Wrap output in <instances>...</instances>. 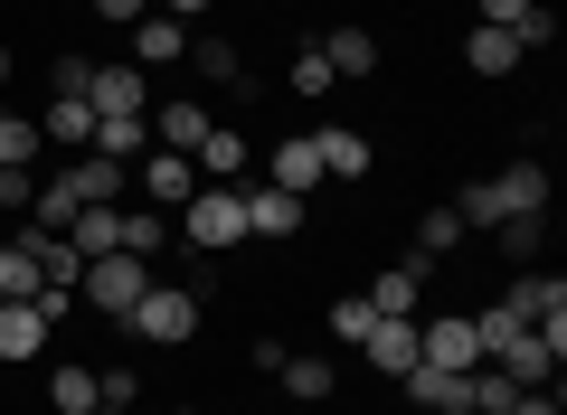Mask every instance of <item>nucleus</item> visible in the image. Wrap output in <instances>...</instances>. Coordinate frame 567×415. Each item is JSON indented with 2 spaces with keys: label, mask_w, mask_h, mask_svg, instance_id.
Returning a JSON list of instances; mask_svg holds the SVG:
<instances>
[{
  "label": "nucleus",
  "mask_w": 567,
  "mask_h": 415,
  "mask_svg": "<svg viewBox=\"0 0 567 415\" xmlns=\"http://www.w3.org/2000/svg\"><path fill=\"white\" fill-rule=\"evenodd\" d=\"M454 218H464V237L473 227H502V218H548V170L539 160H511L502 179H473V189L454 198Z\"/></svg>",
  "instance_id": "nucleus-1"
},
{
  "label": "nucleus",
  "mask_w": 567,
  "mask_h": 415,
  "mask_svg": "<svg viewBox=\"0 0 567 415\" xmlns=\"http://www.w3.org/2000/svg\"><path fill=\"white\" fill-rule=\"evenodd\" d=\"M123 331L152 340V350H181V340H199V293H189V283H152V293L123 312Z\"/></svg>",
  "instance_id": "nucleus-2"
},
{
  "label": "nucleus",
  "mask_w": 567,
  "mask_h": 415,
  "mask_svg": "<svg viewBox=\"0 0 567 415\" xmlns=\"http://www.w3.org/2000/svg\"><path fill=\"white\" fill-rule=\"evenodd\" d=\"M181 237L199 246V256H227V246H246V189H218V179H199V198L181 208Z\"/></svg>",
  "instance_id": "nucleus-3"
},
{
  "label": "nucleus",
  "mask_w": 567,
  "mask_h": 415,
  "mask_svg": "<svg viewBox=\"0 0 567 415\" xmlns=\"http://www.w3.org/2000/svg\"><path fill=\"white\" fill-rule=\"evenodd\" d=\"M152 283H162V274H152L142 256H95V264H85V283H76V302H95L104 321H123L142 293H152Z\"/></svg>",
  "instance_id": "nucleus-4"
},
{
  "label": "nucleus",
  "mask_w": 567,
  "mask_h": 415,
  "mask_svg": "<svg viewBox=\"0 0 567 415\" xmlns=\"http://www.w3.org/2000/svg\"><path fill=\"white\" fill-rule=\"evenodd\" d=\"M416 359H425V369H483L473 312H435V321H416Z\"/></svg>",
  "instance_id": "nucleus-5"
},
{
  "label": "nucleus",
  "mask_w": 567,
  "mask_h": 415,
  "mask_svg": "<svg viewBox=\"0 0 567 415\" xmlns=\"http://www.w3.org/2000/svg\"><path fill=\"white\" fill-rule=\"evenodd\" d=\"M95 114H152V76L133 58H95V85H85Z\"/></svg>",
  "instance_id": "nucleus-6"
},
{
  "label": "nucleus",
  "mask_w": 567,
  "mask_h": 415,
  "mask_svg": "<svg viewBox=\"0 0 567 415\" xmlns=\"http://www.w3.org/2000/svg\"><path fill=\"white\" fill-rule=\"evenodd\" d=\"M406 406L416 415H473V369H406Z\"/></svg>",
  "instance_id": "nucleus-7"
},
{
  "label": "nucleus",
  "mask_w": 567,
  "mask_h": 415,
  "mask_svg": "<svg viewBox=\"0 0 567 415\" xmlns=\"http://www.w3.org/2000/svg\"><path fill=\"white\" fill-rule=\"evenodd\" d=\"M425 283H435V264H425V256H406V264H388V274L369 283V312H379V321H416V302H425Z\"/></svg>",
  "instance_id": "nucleus-8"
},
{
  "label": "nucleus",
  "mask_w": 567,
  "mask_h": 415,
  "mask_svg": "<svg viewBox=\"0 0 567 415\" xmlns=\"http://www.w3.org/2000/svg\"><path fill=\"white\" fill-rule=\"evenodd\" d=\"M558 359H567V350H558L548 331H520V340H511L502 359H492V369H502L511 387H558Z\"/></svg>",
  "instance_id": "nucleus-9"
},
{
  "label": "nucleus",
  "mask_w": 567,
  "mask_h": 415,
  "mask_svg": "<svg viewBox=\"0 0 567 415\" xmlns=\"http://www.w3.org/2000/svg\"><path fill=\"white\" fill-rule=\"evenodd\" d=\"M502 302L529 321V331H539V321H567V283L539 274V264H511V293H502Z\"/></svg>",
  "instance_id": "nucleus-10"
},
{
  "label": "nucleus",
  "mask_w": 567,
  "mask_h": 415,
  "mask_svg": "<svg viewBox=\"0 0 567 415\" xmlns=\"http://www.w3.org/2000/svg\"><path fill=\"white\" fill-rule=\"evenodd\" d=\"M483 29H511V39L539 58V48L558 39V10H548V0H483Z\"/></svg>",
  "instance_id": "nucleus-11"
},
{
  "label": "nucleus",
  "mask_w": 567,
  "mask_h": 415,
  "mask_svg": "<svg viewBox=\"0 0 567 415\" xmlns=\"http://www.w3.org/2000/svg\"><path fill=\"white\" fill-rule=\"evenodd\" d=\"M303 208L312 198H293V189L265 179V189H246V237H303Z\"/></svg>",
  "instance_id": "nucleus-12"
},
{
  "label": "nucleus",
  "mask_w": 567,
  "mask_h": 415,
  "mask_svg": "<svg viewBox=\"0 0 567 415\" xmlns=\"http://www.w3.org/2000/svg\"><path fill=\"white\" fill-rule=\"evenodd\" d=\"M265 179H275V189H293V198H312V189H322V142H312V133L275 142V160H265Z\"/></svg>",
  "instance_id": "nucleus-13"
},
{
  "label": "nucleus",
  "mask_w": 567,
  "mask_h": 415,
  "mask_svg": "<svg viewBox=\"0 0 567 415\" xmlns=\"http://www.w3.org/2000/svg\"><path fill=\"white\" fill-rule=\"evenodd\" d=\"M189 170L218 179V189H246V133H218V123H208L199 152H189Z\"/></svg>",
  "instance_id": "nucleus-14"
},
{
  "label": "nucleus",
  "mask_w": 567,
  "mask_h": 415,
  "mask_svg": "<svg viewBox=\"0 0 567 415\" xmlns=\"http://www.w3.org/2000/svg\"><path fill=\"white\" fill-rule=\"evenodd\" d=\"M142 189H152V208H189V198H199L189 152H152V160H142Z\"/></svg>",
  "instance_id": "nucleus-15"
},
{
  "label": "nucleus",
  "mask_w": 567,
  "mask_h": 415,
  "mask_svg": "<svg viewBox=\"0 0 567 415\" xmlns=\"http://www.w3.org/2000/svg\"><path fill=\"white\" fill-rule=\"evenodd\" d=\"M208 123H218V114H208L199 95H171L162 114H152V142H162V152H199V133H208Z\"/></svg>",
  "instance_id": "nucleus-16"
},
{
  "label": "nucleus",
  "mask_w": 567,
  "mask_h": 415,
  "mask_svg": "<svg viewBox=\"0 0 567 415\" xmlns=\"http://www.w3.org/2000/svg\"><path fill=\"white\" fill-rule=\"evenodd\" d=\"M181 58H189V29L171 20V10L162 20H133V66L142 76H152V66H181Z\"/></svg>",
  "instance_id": "nucleus-17"
},
{
  "label": "nucleus",
  "mask_w": 567,
  "mask_h": 415,
  "mask_svg": "<svg viewBox=\"0 0 567 415\" xmlns=\"http://www.w3.org/2000/svg\"><path fill=\"white\" fill-rule=\"evenodd\" d=\"M48 331H58V321H48L39 302H0V359H39Z\"/></svg>",
  "instance_id": "nucleus-18"
},
{
  "label": "nucleus",
  "mask_w": 567,
  "mask_h": 415,
  "mask_svg": "<svg viewBox=\"0 0 567 415\" xmlns=\"http://www.w3.org/2000/svg\"><path fill=\"white\" fill-rule=\"evenodd\" d=\"M360 359H369V369H388V377H406V369H416V321H369Z\"/></svg>",
  "instance_id": "nucleus-19"
},
{
  "label": "nucleus",
  "mask_w": 567,
  "mask_h": 415,
  "mask_svg": "<svg viewBox=\"0 0 567 415\" xmlns=\"http://www.w3.org/2000/svg\"><path fill=\"white\" fill-rule=\"evenodd\" d=\"M39 142H66V152H95V104H76V95H48V114H39Z\"/></svg>",
  "instance_id": "nucleus-20"
},
{
  "label": "nucleus",
  "mask_w": 567,
  "mask_h": 415,
  "mask_svg": "<svg viewBox=\"0 0 567 415\" xmlns=\"http://www.w3.org/2000/svg\"><path fill=\"white\" fill-rule=\"evenodd\" d=\"M312 142H322V179H369V160H379L369 133H341V123H322Z\"/></svg>",
  "instance_id": "nucleus-21"
},
{
  "label": "nucleus",
  "mask_w": 567,
  "mask_h": 415,
  "mask_svg": "<svg viewBox=\"0 0 567 415\" xmlns=\"http://www.w3.org/2000/svg\"><path fill=\"white\" fill-rule=\"evenodd\" d=\"M66 246H76L85 264H95V256H123V208H76V227H66Z\"/></svg>",
  "instance_id": "nucleus-22"
},
{
  "label": "nucleus",
  "mask_w": 567,
  "mask_h": 415,
  "mask_svg": "<svg viewBox=\"0 0 567 415\" xmlns=\"http://www.w3.org/2000/svg\"><path fill=\"white\" fill-rule=\"evenodd\" d=\"M66 189H76L85 208H114V198H123V160H104V152H76V170H66Z\"/></svg>",
  "instance_id": "nucleus-23"
},
{
  "label": "nucleus",
  "mask_w": 567,
  "mask_h": 415,
  "mask_svg": "<svg viewBox=\"0 0 567 415\" xmlns=\"http://www.w3.org/2000/svg\"><path fill=\"white\" fill-rule=\"evenodd\" d=\"M76 208H85V198L66 189V170H58V179H39V198H29V227H39V237H66V227H76Z\"/></svg>",
  "instance_id": "nucleus-24"
},
{
  "label": "nucleus",
  "mask_w": 567,
  "mask_h": 415,
  "mask_svg": "<svg viewBox=\"0 0 567 415\" xmlns=\"http://www.w3.org/2000/svg\"><path fill=\"white\" fill-rule=\"evenodd\" d=\"M464 58H473V76H511V66H520L529 48L511 39V29H483V20H473V39H464Z\"/></svg>",
  "instance_id": "nucleus-25"
},
{
  "label": "nucleus",
  "mask_w": 567,
  "mask_h": 415,
  "mask_svg": "<svg viewBox=\"0 0 567 415\" xmlns=\"http://www.w3.org/2000/svg\"><path fill=\"white\" fill-rule=\"evenodd\" d=\"M39 246H29V237H10V246H0V302H29V293H39Z\"/></svg>",
  "instance_id": "nucleus-26"
},
{
  "label": "nucleus",
  "mask_w": 567,
  "mask_h": 415,
  "mask_svg": "<svg viewBox=\"0 0 567 415\" xmlns=\"http://www.w3.org/2000/svg\"><path fill=\"white\" fill-rule=\"evenodd\" d=\"M331 58V76H369V66H379V39H369V29H331V39H312Z\"/></svg>",
  "instance_id": "nucleus-27"
},
{
  "label": "nucleus",
  "mask_w": 567,
  "mask_h": 415,
  "mask_svg": "<svg viewBox=\"0 0 567 415\" xmlns=\"http://www.w3.org/2000/svg\"><path fill=\"white\" fill-rule=\"evenodd\" d=\"M48 406H58V415H95V406H104V387H95V369H76V359H66V369L48 377Z\"/></svg>",
  "instance_id": "nucleus-28"
},
{
  "label": "nucleus",
  "mask_w": 567,
  "mask_h": 415,
  "mask_svg": "<svg viewBox=\"0 0 567 415\" xmlns=\"http://www.w3.org/2000/svg\"><path fill=\"white\" fill-rule=\"evenodd\" d=\"M142 142H152V114H95V152L104 160H133Z\"/></svg>",
  "instance_id": "nucleus-29"
},
{
  "label": "nucleus",
  "mask_w": 567,
  "mask_h": 415,
  "mask_svg": "<svg viewBox=\"0 0 567 415\" xmlns=\"http://www.w3.org/2000/svg\"><path fill=\"white\" fill-rule=\"evenodd\" d=\"M284 396H293V406H331V359H284Z\"/></svg>",
  "instance_id": "nucleus-30"
},
{
  "label": "nucleus",
  "mask_w": 567,
  "mask_h": 415,
  "mask_svg": "<svg viewBox=\"0 0 567 415\" xmlns=\"http://www.w3.org/2000/svg\"><path fill=\"white\" fill-rule=\"evenodd\" d=\"M520 331H529V321L511 312V302H483V312H473V340H483V359H502V350H511Z\"/></svg>",
  "instance_id": "nucleus-31"
},
{
  "label": "nucleus",
  "mask_w": 567,
  "mask_h": 415,
  "mask_svg": "<svg viewBox=\"0 0 567 415\" xmlns=\"http://www.w3.org/2000/svg\"><path fill=\"white\" fill-rule=\"evenodd\" d=\"M189 66H199L208 85H246V58H237L227 39H189Z\"/></svg>",
  "instance_id": "nucleus-32"
},
{
  "label": "nucleus",
  "mask_w": 567,
  "mask_h": 415,
  "mask_svg": "<svg viewBox=\"0 0 567 415\" xmlns=\"http://www.w3.org/2000/svg\"><path fill=\"white\" fill-rule=\"evenodd\" d=\"M162 237H171V218H162V208H123V256H142V264H152V256H162Z\"/></svg>",
  "instance_id": "nucleus-33"
},
{
  "label": "nucleus",
  "mask_w": 567,
  "mask_h": 415,
  "mask_svg": "<svg viewBox=\"0 0 567 415\" xmlns=\"http://www.w3.org/2000/svg\"><path fill=\"white\" fill-rule=\"evenodd\" d=\"M454 246H464V218H454V208H425L416 218V256L435 264V256H454Z\"/></svg>",
  "instance_id": "nucleus-34"
},
{
  "label": "nucleus",
  "mask_w": 567,
  "mask_h": 415,
  "mask_svg": "<svg viewBox=\"0 0 567 415\" xmlns=\"http://www.w3.org/2000/svg\"><path fill=\"white\" fill-rule=\"evenodd\" d=\"M492 237H502V256H511V264H539V246H548V218H502Z\"/></svg>",
  "instance_id": "nucleus-35"
},
{
  "label": "nucleus",
  "mask_w": 567,
  "mask_h": 415,
  "mask_svg": "<svg viewBox=\"0 0 567 415\" xmlns=\"http://www.w3.org/2000/svg\"><path fill=\"white\" fill-rule=\"evenodd\" d=\"M29 152H39V123H20L0 104V170H29Z\"/></svg>",
  "instance_id": "nucleus-36"
},
{
  "label": "nucleus",
  "mask_w": 567,
  "mask_h": 415,
  "mask_svg": "<svg viewBox=\"0 0 567 415\" xmlns=\"http://www.w3.org/2000/svg\"><path fill=\"white\" fill-rule=\"evenodd\" d=\"M331 85H341V76H331V58H322V48H303V58H293V95H312V104H322Z\"/></svg>",
  "instance_id": "nucleus-37"
},
{
  "label": "nucleus",
  "mask_w": 567,
  "mask_h": 415,
  "mask_svg": "<svg viewBox=\"0 0 567 415\" xmlns=\"http://www.w3.org/2000/svg\"><path fill=\"white\" fill-rule=\"evenodd\" d=\"M369 321H379V312H369V293H341V302H331V331H341L350 350L369 340Z\"/></svg>",
  "instance_id": "nucleus-38"
},
{
  "label": "nucleus",
  "mask_w": 567,
  "mask_h": 415,
  "mask_svg": "<svg viewBox=\"0 0 567 415\" xmlns=\"http://www.w3.org/2000/svg\"><path fill=\"white\" fill-rule=\"evenodd\" d=\"M48 85H58V95H76V104H85V85H95V58H48Z\"/></svg>",
  "instance_id": "nucleus-39"
},
{
  "label": "nucleus",
  "mask_w": 567,
  "mask_h": 415,
  "mask_svg": "<svg viewBox=\"0 0 567 415\" xmlns=\"http://www.w3.org/2000/svg\"><path fill=\"white\" fill-rule=\"evenodd\" d=\"M502 415H558V387H520V396H511Z\"/></svg>",
  "instance_id": "nucleus-40"
},
{
  "label": "nucleus",
  "mask_w": 567,
  "mask_h": 415,
  "mask_svg": "<svg viewBox=\"0 0 567 415\" xmlns=\"http://www.w3.org/2000/svg\"><path fill=\"white\" fill-rule=\"evenodd\" d=\"M95 20H114V29H133V20H152V0H95Z\"/></svg>",
  "instance_id": "nucleus-41"
},
{
  "label": "nucleus",
  "mask_w": 567,
  "mask_h": 415,
  "mask_svg": "<svg viewBox=\"0 0 567 415\" xmlns=\"http://www.w3.org/2000/svg\"><path fill=\"white\" fill-rule=\"evenodd\" d=\"M29 198H39V179H29V170H0V208H29Z\"/></svg>",
  "instance_id": "nucleus-42"
},
{
  "label": "nucleus",
  "mask_w": 567,
  "mask_h": 415,
  "mask_svg": "<svg viewBox=\"0 0 567 415\" xmlns=\"http://www.w3.org/2000/svg\"><path fill=\"white\" fill-rule=\"evenodd\" d=\"M199 10H208V0H171V20H199Z\"/></svg>",
  "instance_id": "nucleus-43"
},
{
  "label": "nucleus",
  "mask_w": 567,
  "mask_h": 415,
  "mask_svg": "<svg viewBox=\"0 0 567 415\" xmlns=\"http://www.w3.org/2000/svg\"><path fill=\"white\" fill-rule=\"evenodd\" d=\"M10 76H20V58H10V48H0V85H10Z\"/></svg>",
  "instance_id": "nucleus-44"
},
{
  "label": "nucleus",
  "mask_w": 567,
  "mask_h": 415,
  "mask_svg": "<svg viewBox=\"0 0 567 415\" xmlns=\"http://www.w3.org/2000/svg\"><path fill=\"white\" fill-rule=\"evenodd\" d=\"M95 415H133V406H95Z\"/></svg>",
  "instance_id": "nucleus-45"
},
{
  "label": "nucleus",
  "mask_w": 567,
  "mask_h": 415,
  "mask_svg": "<svg viewBox=\"0 0 567 415\" xmlns=\"http://www.w3.org/2000/svg\"><path fill=\"white\" fill-rule=\"evenodd\" d=\"M181 415H199V406H181Z\"/></svg>",
  "instance_id": "nucleus-46"
},
{
  "label": "nucleus",
  "mask_w": 567,
  "mask_h": 415,
  "mask_svg": "<svg viewBox=\"0 0 567 415\" xmlns=\"http://www.w3.org/2000/svg\"><path fill=\"white\" fill-rule=\"evenodd\" d=\"M406 415H416V406H406Z\"/></svg>",
  "instance_id": "nucleus-47"
}]
</instances>
